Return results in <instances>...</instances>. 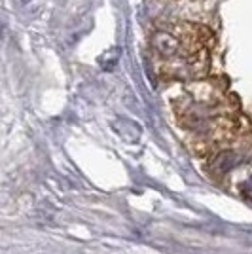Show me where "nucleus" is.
Returning <instances> with one entry per match:
<instances>
[{
  "label": "nucleus",
  "mask_w": 252,
  "mask_h": 254,
  "mask_svg": "<svg viewBox=\"0 0 252 254\" xmlns=\"http://www.w3.org/2000/svg\"><path fill=\"white\" fill-rule=\"evenodd\" d=\"M152 48L163 57H175L182 53V42L177 36L169 34L165 31H158L152 34Z\"/></svg>",
  "instance_id": "nucleus-1"
},
{
  "label": "nucleus",
  "mask_w": 252,
  "mask_h": 254,
  "mask_svg": "<svg viewBox=\"0 0 252 254\" xmlns=\"http://www.w3.org/2000/svg\"><path fill=\"white\" fill-rule=\"evenodd\" d=\"M235 163H237V158H235L231 152H228V154H222V156H218L214 165H216L220 171H228V169H231Z\"/></svg>",
  "instance_id": "nucleus-2"
}]
</instances>
